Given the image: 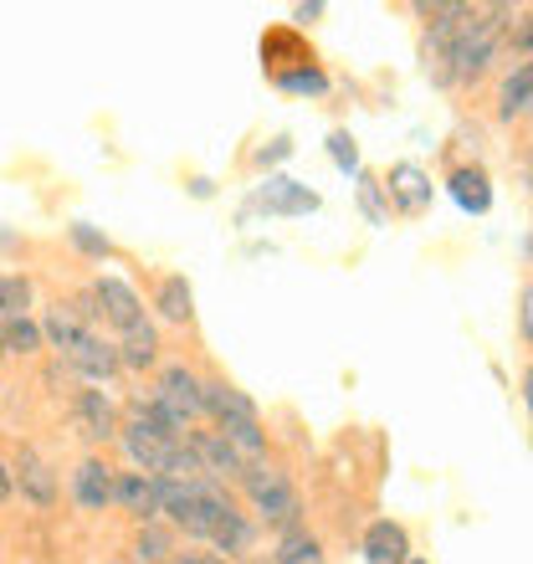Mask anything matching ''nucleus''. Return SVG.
<instances>
[{"label":"nucleus","instance_id":"nucleus-1","mask_svg":"<svg viewBox=\"0 0 533 564\" xmlns=\"http://www.w3.org/2000/svg\"><path fill=\"white\" fill-rule=\"evenodd\" d=\"M513 15L508 6H472V11L457 21L452 31V46H446V67L442 77L446 83H477V77L492 67V57L508 46V26H513Z\"/></svg>","mask_w":533,"mask_h":564},{"label":"nucleus","instance_id":"nucleus-2","mask_svg":"<svg viewBox=\"0 0 533 564\" xmlns=\"http://www.w3.org/2000/svg\"><path fill=\"white\" fill-rule=\"evenodd\" d=\"M241 488H247V498H252L257 519L272 523V529H297V519H303V498H297V488L287 482V473L282 467H266V462H252L247 473H241Z\"/></svg>","mask_w":533,"mask_h":564},{"label":"nucleus","instance_id":"nucleus-3","mask_svg":"<svg viewBox=\"0 0 533 564\" xmlns=\"http://www.w3.org/2000/svg\"><path fill=\"white\" fill-rule=\"evenodd\" d=\"M119 442H123V452H129L133 473H144V477H164L170 473V462H175V452L185 446V442H175L170 431L154 426L149 416H139V411L119 426Z\"/></svg>","mask_w":533,"mask_h":564},{"label":"nucleus","instance_id":"nucleus-4","mask_svg":"<svg viewBox=\"0 0 533 564\" xmlns=\"http://www.w3.org/2000/svg\"><path fill=\"white\" fill-rule=\"evenodd\" d=\"M88 313H93V318H104V324H113L119 334H129V328L144 324V303H139V293H133L129 282H119V278H98V282H93Z\"/></svg>","mask_w":533,"mask_h":564},{"label":"nucleus","instance_id":"nucleus-5","mask_svg":"<svg viewBox=\"0 0 533 564\" xmlns=\"http://www.w3.org/2000/svg\"><path fill=\"white\" fill-rule=\"evenodd\" d=\"M11 482H15V492L26 498L31 508H57V492H62V482H57V467L36 452V446H21V457L11 462Z\"/></svg>","mask_w":533,"mask_h":564},{"label":"nucleus","instance_id":"nucleus-6","mask_svg":"<svg viewBox=\"0 0 533 564\" xmlns=\"http://www.w3.org/2000/svg\"><path fill=\"white\" fill-rule=\"evenodd\" d=\"M185 446H191V457H195V467H200V477L206 482H231V477H241L247 473V462L231 452V442H226L221 431L210 426V431H185Z\"/></svg>","mask_w":533,"mask_h":564},{"label":"nucleus","instance_id":"nucleus-7","mask_svg":"<svg viewBox=\"0 0 533 564\" xmlns=\"http://www.w3.org/2000/svg\"><path fill=\"white\" fill-rule=\"evenodd\" d=\"M62 365L77 370L83 380H113V370H119V349H113L108 339H98L93 328H83V334L62 349Z\"/></svg>","mask_w":533,"mask_h":564},{"label":"nucleus","instance_id":"nucleus-8","mask_svg":"<svg viewBox=\"0 0 533 564\" xmlns=\"http://www.w3.org/2000/svg\"><path fill=\"white\" fill-rule=\"evenodd\" d=\"M73 503L83 508V513H104V508H113V467H108L104 457H83L73 467Z\"/></svg>","mask_w":533,"mask_h":564},{"label":"nucleus","instance_id":"nucleus-9","mask_svg":"<svg viewBox=\"0 0 533 564\" xmlns=\"http://www.w3.org/2000/svg\"><path fill=\"white\" fill-rule=\"evenodd\" d=\"M73 426H77V436H88V442H113L123 421H119V411H113V401H108L104 390H77Z\"/></svg>","mask_w":533,"mask_h":564},{"label":"nucleus","instance_id":"nucleus-10","mask_svg":"<svg viewBox=\"0 0 533 564\" xmlns=\"http://www.w3.org/2000/svg\"><path fill=\"white\" fill-rule=\"evenodd\" d=\"M170 411H175L185 426H191L195 416H200V375L191 370V365H164L160 370V390H154Z\"/></svg>","mask_w":533,"mask_h":564},{"label":"nucleus","instance_id":"nucleus-11","mask_svg":"<svg viewBox=\"0 0 533 564\" xmlns=\"http://www.w3.org/2000/svg\"><path fill=\"white\" fill-rule=\"evenodd\" d=\"M257 206L266 216H308V210H318V191H308V185H297L287 175H266V185L257 191Z\"/></svg>","mask_w":533,"mask_h":564},{"label":"nucleus","instance_id":"nucleus-12","mask_svg":"<svg viewBox=\"0 0 533 564\" xmlns=\"http://www.w3.org/2000/svg\"><path fill=\"white\" fill-rule=\"evenodd\" d=\"M113 503L123 508V513H133V519H144L154 523L160 519V482L144 473H113Z\"/></svg>","mask_w":533,"mask_h":564},{"label":"nucleus","instance_id":"nucleus-13","mask_svg":"<svg viewBox=\"0 0 533 564\" xmlns=\"http://www.w3.org/2000/svg\"><path fill=\"white\" fill-rule=\"evenodd\" d=\"M385 191H390V206L405 210V216H421V210L431 206V180L421 164H395Z\"/></svg>","mask_w":533,"mask_h":564},{"label":"nucleus","instance_id":"nucleus-14","mask_svg":"<svg viewBox=\"0 0 533 564\" xmlns=\"http://www.w3.org/2000/svg\"><path fill=\"white\" fill-rule=\"evenodd\" d=\"M365 564H405L411 560V539H405V529H400L395 519H380L365 529Z\"/></svg>","mask_w":533,"mask_h":564},{"label":"nucleus","instance_id":"nucleus-15","mask_svg":"<svg viewBox=\"0 0 533 564\" xmlns=\"http://www.w3.org/2000/svg\"><path fill=\"white\" fill-rule=\"evenodd\" d=\"M533 113V57L513 62V73L503 77V88H498V119H529Z\"/></svg>","mask_w":533,"mask_h":564},{"label":"nucleus","instance_id":"nucleus-16","mask_svg":"<svg viewBox=\"0 0 533 564\" xmlns=\"http://www.w3.org/2000/svg\"><path fill=\"white\" fill-rule=\"evenodd\" d=\"M154 308H160L164 324H191L195 293H191V282H185V272H164V278L154 282Z\"/></svg>","mask_w":533,"mask_h":564},{"label":"nucleus","instance_id":"nucleus-17","mask_svg":"<svg viewBox=\"0 0 533 564\" xmlns=\"http://www.w3.org/2000/svg\"><path fill=\"white\" fill-rule=\"evenodd\" d=\"M160 365V334L149 324L129 328V334H119V370H133V375H144Z\"/></svg>","mask_w":533,"mask_h":564},{"label":"nucleus","instance_id":"nucleus-18","mask_svg":"<svg viewBox=\"0 0 533 564\" xmlns=\"http://www.w3.org/2000/svg\"><path fill=\"white\" fill-rule=\"evenodd\" d=\"M452 200H457L461 210H472V216H488L492 210V180H488V170H457L452 175Z\"/></svg>","mask_w":533,"mask_h":564},{"label":"nucleus","instance_id":"nucleus-19","mask_svg":"<svg viewBox=\"0 0 533 564\" xmlns=\"http://www.w3.org/2000/svg\"><path fill=\"white\" fill-rule=\"evenodd\" d=\"M0 344H6V355H42V318H6V324H0Z\"/></svg>","mask_w":533,"mask_h":564},{"label":"nucleus","instance_id":"nucleus-20","mask_svg":"<svg viewBox=\"0 0 533 564\" xmlns=\"http://www.w3.org/2000/svg\"><path fill=\"white\" fill-rule=\"evenodd\" d=\"M272 564H328V560H324V544H318V539H313L308 529L297 523V529H287V534H282Z\"/></svg>","mask_w":533,"mask_h":564},{"label":"nucleus","instance_id":"nucleus-21","mask_svg":"<svg viewBox=\"0 0 533 564\" xmlns=\"http://www.w3.org/2000/svg\"><path fill=\"white\" fill-rule=\"evenodd\" d=\"M31 313V278L26 272H0V324Z\"/></svg>","mask_w":533,"mask_h":564},{"label":"nucleus","instance_id":"nucleus-22","mask_svg":"<svg viewBox=\"0 0 533 564\" xmlns=\"http://www.w3.org/2000/svg\"><path fill=\"white\" fill-rule=\"evenodd\" d=\"M210 544H216L221 554H241V550H247V544H252V523H247V513H237V508H231V513L216 523Z\"/></svg>","mask_w":533,"mask_h":564},{"label":"nucleus","instance_id":"nucleus-23","mask_svg":"<svg viewBox=\"0 0 533 564\" xmlns=\"http://www.w3.org/2000/svg\"><path fill=\"white\" fill-rule=\"evenodd\" d=\"M67 237H73V247L83 257H98V262H104V257H113V241L104 237V231H93L88 221H77V226H67Z\"/></svg>","mask_w":533,"mask_h":564},{"label":"nucleus","instance_id":"nucleus-24","mask_svg":"<svg viewBox=\"0 0 533 564\" xmlns=\"http://www.w3.org/2000/svg\"><path fill=\"white\" fill-rule=\"evenodd\" d=\"M328 154H334V164H339L344 175H359V149H355V139L344 134H328Z\"/></svg>","mask_w":533,"mask_h":564},{"label":"nucleus","instance_id":"nucleus-25","mask_svg":"<svg viewBox=\"0 0 533 564\" xmlns=\"http://www.w3.org/2000/svg\"><path fill=\"white\" fill-rule=\"evenodd\" d=\"M508 46H513V52H529V57H533V11L529 15H513V26H508Z\"/></svg>","mask_w":533,"mask_h":564},{"label":"nucleus","instance_id":"nucleus-26","mask_svg":"<svg viewBox=\"0 0 533 564\" xmlns=\"http://www.w3.org/2000/svg\"><path fill=\"white\" fill-rule=\"evenodd\" d=\"M170 550V534H160L154 523H149L144 534H139V564H149V560H160V554Z\"/></svg>","mask_w":533,"mask_h":564},{"label":"nucleus","instance_id":"nucleus-27","mask_svg":"<svg viewBox=\"0 0 533 564\" xmlns=\"http://www.w3.org/2000/svg\"><path fill=\"white\" fill-rule=\"evenodd\" d=\"M359 200H365V216H370V221H385V210H380V185H374L370 175L359 185Z\"/></svg>","mask_w":533,"mask_h":564},{"label":"nucleus","instance_id":"nucleus-28","mask_svg":"<svg viewBox=\"0 0 533 564\" xmlns=\"http://www.w3.org/2000/svg\"><path fill=\"white\" fill-rule=\"evenodd\" d=\"M519 334L523 344L533 349V288H523V308H519Z\"/></svg>","mask_w":533,"mask_h":564},{"label":"nucleus","instance_id":"nucleus-29","mask_svg":"<svg viewBox=\"0 0 533 564\" xmlns=\"http://www.w3.org/2000/svg\"><path fill=\"white\" fill-rule=\"evenodd\" d=\"M293 154V139H272V144L257 154V164H278V160H287Z\"/></svg>","mask_w":533,"mask_h":564},{"label":"nucleus","instance_id":"nucleus-30","mask_svg":"<svg viewBox=\"0 0 533 564\" xmlns=\"http://www.w3.org/2000/svg\"><path fill=\"white\" fill-rule=\"evenodd\" d=\"M15 492V482H11V467H6V462H0V503H6V498H11Z\"/></svg>","mask_w":533,"mask_h":564},{"label":"nucleus","instance_id":"nucleus-31","mask_svg":"<svg viewBox=\"0 0 533 564\" xmlns=\"http://www.w3.org/2000/svg\"><path fill=\"white\" fill-rule=\"evenodd\" d=\"M523 405H529V416H533V365L523 370Z\"/></svg>","mask_w":533,"mask_h":564},{"label":"nucleus","instance_id":"nucleus-32","mask_svg":"<svg viewBox=\"0 0 533 564\" xmlns=\"http://www.w3.org/2000/svg\"><path fill=\"white\" fill-rule=\"evenodd\" d=\"M200 564H226V560H221V554H200Z\"/></svg>","mask_w":533,"mask_h":564},{"label":"nucleus","instance_id":"nucleus-33","mask_svg":"<svg viewBox=\"0 0 533 564\" xmlns=\"http://www.w3.org/2000/svg\"><path fill=\"white\" fill-rule=\"evenodd\" d=\"M170 564H200V560H170Z\"/></svg>","mask_w":533,"mask_h":564},{"label":"nucleus","instance_id":"nucleus-34","mask_svg":"<svg viewBox=\"0 0 533 564\" xmlns=\"http://www.w3.org/2000/svg\"><path fill=\"white\" fill-rule=\"evenodd\" d=\"M405 564H426V560H415V554H411V560H405Z\"/></svg>","mask_w":533,"mask_h":564},{"label":"nucleus","instance_id":"nucleus-35","mask_svg":"<svg viewBox=\"0 0 533 564\" xmlns=\"http://www.w3.org/2000/svg\"><path fill=\"white\" fill-rule=\"evenodd\" d=\"M0 359H6V344H0Z\"/></svg>","mask_w":533,"mask_h":564}]
</instances>
